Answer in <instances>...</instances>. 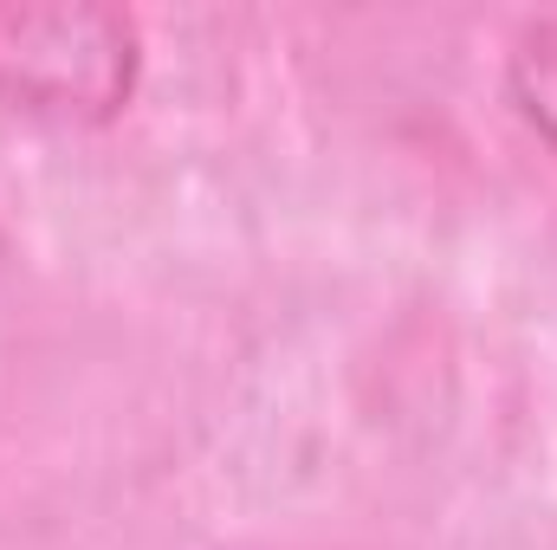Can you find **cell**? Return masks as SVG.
Returning <instances> with one entry per match:
<instances>
[{"label":"cell","mask_w":557,"mask_h":550,"mask_svg":"<svg viewBox=\"0 0 557 550\" xmlns=\"http://www.w3.org/2000/svg\"><path fill=\"white\" fill-rule=\"evenodd\" d=\"M506 85H512V104L519 117L557 149V13L532 20L519 39H512V59H506Z\"/></svg>","instance_id":"obj_2"},{"label":"cell","mask_w":557,"mask_h":550,"mask_svg":"<svg viewBox=\"0 0 557 550\" xmlns=\"http://www.w3.org/2000/svg\"><path fill=\"white\" fill-rule=\"evenodd\" d=\"M143 72L131 13L117 7H0V111L98 130L111 124Z\"/></svg>","instance_id":"obj_1"}]
</instances>
